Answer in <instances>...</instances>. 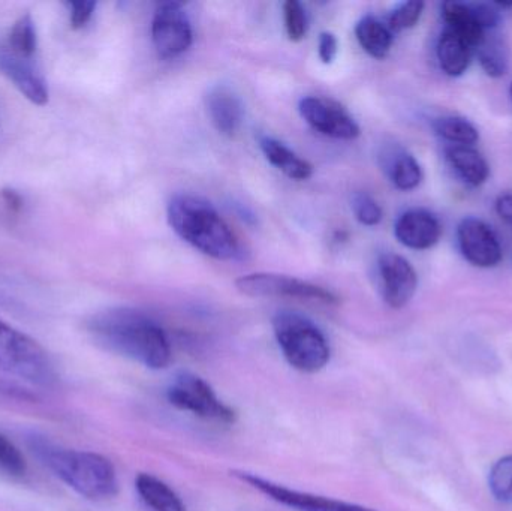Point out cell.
<instances>
[{"instance_id":"6da1fadb","label":"cell","mask_w":512,"mask_h":511,"mask_svg":"<svg viewBox=\"0 0 512 511\" xmlns=\"http://www.w3.org/2000/svg\"><path fill=\"white\" fill-rule=\"evenodd\" d=\"M89 333L96 344L111 353L161 371L171 362V344L161 324L132 308L99 312L89 321Z\"/></svg>"},{"instance_id":"7a4b0ae2","label":"cell","mask_w":512,"mask_h":511,"mask_svg":"<svg viewBox=\"0 0 512 511\" xmlns=\"http://www.w3.org/2000/svg\"><path fill=\"white\" fill-rule=\"evenodd\" d=\"M171 230L192 248L215 260L230 261L240 254L239 240L212 203L195 195H176L168 204Z\"/></svg>"},{"instance_id":"3957f363","label":"cell","mask_w":512,"mask_h":511,"mask_svg":"<svg viewBox=\"0 0 512 511\" xmlns=\"http://www.w3.org/2000/svg\"><path fill=\"white\" fill-rule=\"evenodd\" d=\"M39 458L69 489L89 501H107L119 494V479L113 462L86 450L36 444Z\"/></svg>"},{"instance_id":"277c9868","label":"cell","mask_w":512,"mask_h":511,"mask_svg":"<svg viewBox=\"0 0 512 511\" xmlns=\"http://www.w3.org/2000/svg\"><path fill=\"white\" fill-rule=\"evenodd\" d=\"M277 345L289 366L303 374H316L330 362L331 348L322 330L298 312L280 311L273 317Z\"/></svg>"},{"instance_id":"5b68a950","label":"cell","mask_w":512,"mask_h":511,"mask_svg":"<svg viewBox=\"0 0 512 511\" xmlns=\"http://www.w3.org/2000/svg\"><path fill=\"white\" fill-rule=\"evenodd\" d=\"M0 369L33 386L51 387L57 372L44 347L0 320Z\"/></svg>"},{"instance_id":"8992f818","label":"cell","mask_w":512,"mask_h":511,"mask_svg":"<svg viewBox=\"0 0 512 511\" xmlns=\"http://www.w3.org/2000/svg\"><path fill=\"white\" fill-rule=\"evenodd\" d=\"M167 399L174 408L191 413L207 422L219 425H234L237 413L225 404L213 387L198 375L182 372L167 389Z\"/></svg>"},{"instance_id":"52a82bcc","label":"cell","mask_w":512,"mask_h":511,"mask_svg":"<svg viewBox=\"0 0 512 511\" xmlns=\"http://www.w3.org/2000/svg\"><path fill=\"white\" fill-rule=\"evenodd\" d=\"M236 287L240 293L249 297H288L322 305H339L340 302L333 291L321 285L277 273L261 272L240 276Z\"/></svg>"},{"instance_id":"ba28073f","label":"cell","mask_w":512,"mask_h":511,"mask_svg":"<svg viewBox=\"0 0 512 511\" xmlns=\"http://www.w3.org/2000/svg\"><path fill=\"white\" fill-rule=\"evenodd\" d=\"M231 474L240 482L246 483L249 488L267 497L268 500L294 511H375L358 506V504L345 503V501L334 500V498L286 488V486L271 482L258 474L248 473V471H234Z\"/></svg>"},{"instance_id":"9c48e42d","label":"cell","mask_w":512,"mask_h":511,"mask_svg":"<svg viewBox=\"0 0 512 511\" xmlns=\"http://www.w3.org/2000/svg\"><path fill=\"white\" fill-rule=\"evenodd\" d=\"M152 39L162 59H173L189 50L194 41L191 21L177 3H164L156 9L152 21Z\"/></svg>"},{"instance_id":"30bf717a","label":"cell","mask_w":512,"mask_h":511,"mask_svg":"<svg viewBox=\"0 0 512 511\" xmlns=\"http://www.w3.org/2000/svg\"><path fill=\"white\" fill-rule=\"evenodd\" d=\"M298 111L315 131L327 137L336 140H355L360 135V126L354 117L333 99L307 96L301 99Z\"/></svg>"},{"instance_id":"8fae6325","label":"cell","mask_w":512,"mask_h":511,"mask_svg":"<svg viewBox=\"0 0 512 511\" xmlns=\"http://www.w3.org/2000/svg\"><path fill=\"white\" fill-rule=\"evenodd\" d=\"M379 285L382 297L390 308L402 309L414 299L418 275L414 266L402 255L387 252L378 258Z\"/></svg>"},{"instance_id":"7c38bea8","label":"cell","mask_w":512,"mask_h":511,"mask_svg":"<svg viewBox=\"0 0 512 511\" xmlns=\"http://www.w3.org/2000/svg\"><path fill=\"white\" fill-rule=\"evenodd\" d=\"M0 74L5 75L24 98L32 104L45 105L48 102V86L44 75L36 66L35 59L21 56L6 44L0 35Z\"/></svg>"},{"instance_id":"4fadbf2b","label":"cell","mask_w":512,"mask_h":511,"mask_svg":"<svg viewBox=\"0 0 512 511\" xmlns=\"http://www.w3.org/2000/svg\"><path fill=\"white\" fill-rule=\"evenodd\" d=\"M463 257L480 269H492L502 261V246L490 225L477 218H466L457 228Z\"/></svg>"},{"instance_id":"5bb4252c","label":"cell","mask_w":512,"mask_h":511,"mask_svg":"<svg viewBox=\"0 0 512 511\" xmlns=\"http://www.w3.org/2000/svg\"><path fill=\"white\" fill-rule=\"evenodd\" d=\"M394 234L406 248L424 251L441 240L442 225L433 213L412 209L399 216L394 225Z\"/></svg>"},{"instance_id":"9a60e30c","label":"cell","mask_w":512,"mask_h":511,"mask_svg":"<svg viewBox=\"0 0 512 511\" xmlns=\"http://www.w3.org/2000/svg\"><path fill=\"white\" fill-rule=\"evenodd\" d=\"M207 113L213 126L225 137H236L245 122V105L227 86H215L206 95Z\"/></svg>"},{"instance_id":"2e32d148","label":"cell","mask_w":512,"mask_h":511,"mask_svg":"<svg viewBox=\"0 0 512 511\" xmlns=\"http://www.w3.org/2000/svg\"><path fill=\"white\" fill-rule=\"evenodd\" d=\"M379 165L400 191H412L423 182V170L411 153L397 147H387L379 153Z\"/></svg>"},{"instance_id":"e0dca14e","label":"cell","mask_w":512,"mask_h":511,"mask_svg":"<svg viewBox=\"0 0 512 511\" xmlns=\"http://www.w3.org/2000/svg\"><path fill=\"white\" fill-rule=\"evenodd\" d=\"M259 147L267 161L277 170L282 171L289 179L301 182V180H307L313 176V165L306 159L300 158L297 153L292 152L282 141L262 135L259 137Z\"/></svg>"},{"instance_id":"ac0fdd59","label":"cell","mask_w":512,"mask_h":511,"mask_svg":"<svg viewBox=\"0 0 512 511\" xmlns=\"http://www.w3.org/2000/svg\"><path fill=\"white\" fill-rule=\"evenodd\" d=\"M442 15L447 21L451 32L465 39L472 48H477L486 36V30L481 26L472 3L445 2L442 5Z\"/></svg>"},{"instance_id":"d6986e66","label":"cell","mask_w":512,"mask_h":511,"mask_svg":"<svg viewBox=\"0 0 512 511\" xmlns=\"http://www.w3.org/2000/svg\"><path fill=\"white\" fill-rule=\"evenodd\" d=\"M472 50L474 48L465 39L451 32L450 29L445 30L436 48L442 71L448 77H462L471 65Z\"/></svg>"},{"instance_id":"ffe728a7","label":"cell","mask_w":512,"mask_h":511,"mask_svg":"<svg viewBox=\"0 0 512 511\" xmlns=\"http://www.w3.org/2000/svg\"><path fill=\"white\" fill-rule=\"evenodd\" d=\"M135 489L141 500L153 511H188L177 492L152 474H138Z\"/></svg>"},{"instance_id":"44dd1931","label":"cell","mask_w":512,"mask_h":511,"mask_svg":"<svg viewBox=\"0 0 512 511\" xmlns=\"http://www.w3.org/2000/svg\"><path fill=\"white\" fill-rule=\"evenodd\" d=\"M451 167L471 186H481L490 176V165L474 147L450 146L445 150Z\"/></svg>"},{"instance_id":"7402d4cb","label":"cell","mask_w":512,"mask_h":511,"mask_svg":"<svg viewBox=\"0 0 512 511\" xmlns=\"http://www.w3.org/2000/svg\"><path fill=\"white\" fill-rule=\"evenodd\" d=\"M355 36L361 48L375 59H385L393 47V32L388 29L387 24L372 15L358 21Z\"/></svg>"},{"instance_id":"603a6c76","label":"cell","mask_w":512,"mask_h":511,"mask_svg":"<svg viewBox=\"0 0 512 511\" xmlns=\"http://www.w3.org/2000/svg\"><path fill=\"white\" fill-rule=\"evenodd\" d=\"M478 60L483 66L484 72L489 77L501 78L507 74L508 65H510V51H508L507 42L501 35L487 32L483 42L477 48Z\"/></svg>"},{"instance_id":"cb8c5ba5","label":"cell","mask_w":512,"mask_h":511,"mask_svg":"<svg viewBox=\"0 0 512 511\" xmlns=\"http://www.w3.org/2000/svg\"><path fill=\"white\" fill-rule=\"evenodd\" d=\"M433 129H435L436 135L453 146L472 147L480 140V132L475 128L474 123L469 122L465 117H439L433 122Z\"/></svg>"},{"instance_id":"d4e9b609","label":"cell","mask_w":512,"mask_h":511,"mask_svg":"<svg viewBox=\"0 0 512 511\" xmlns=\"http://www.w3.org/2000/svg\"><path fill=\"white\" fill-rule=\"evenodd\" d=\"M6 44L17 51L21 56L35 59L36 50H38V36H36V27L32 17L29 14L21 15L11 29L3 35Z\"/></svg>"},{"instance_id":"484cf974","label":"cell","mask_w":512,"mask_h":511,"mask_svg":"<svg viewBox=\"0 0 512 511\" xmlns=\"http://www.w3.org/2000/svg\"><path fill=\"white\" fill-rule=\"evenodd\" d=\"M489 488L496 500H512V455L499 459L489 474Z\"/></svg>"},{"instance_id":"4316f807","label":"cell","mask_w":512,"mask_h":511,"mask_svg":"<svg viewBox=\"0 0 512 511\" xmlns=\"http://www.w3.org/2000/svg\"><path fill=\"white\" fill-rule=\"evenodd\" d=\"M283 20H285L286 35L292 42H300L306 38L309 24H307L306 9L300 2L288 0L283 3Z\"/></svg>"},{"instance_id":"83f0119b","label":"cell","mask_w":512,"mask_h":511,"mask_svg":"<svg viewBox=\"0 0 512 511\" xmlns=\"http://www.w3.org/2000/svg\"><path fill=\"white\" fill-rule=\"evenodd\" d=\"M424 6L426 5L423 2H418V0L400 3L397 8L391 11L390 17H388V29L394 33L417 26L421 15H423Z\"/></svg>"},{"instance_id":"f1b7e54d","label":"cell","mask_w":512,"mask_h":511,"mask_svg":"<svg viewBox=\"0 0 512 511\" xmlns=\"http://www.w3.org/2000/svg\"><path fill=\"white\" fill-rule=\"evenodd\" d=\"M355 219L366 227H375L382 221V209L378 201L366 192H355L351 198Z\"/></svg>"},{"instance_id":"f546056e","label":"cell","mask_w":512,"mask_h":511,"mask_svg":"<svg viewBox=\"0 0 512 511\" xmlns=\"http://www.w3.org/2000/svg\"><path fill=\"white\" fill-rule=\"evenodd\" d=\"M0 470L14 477H23L27 471L23 453L2 434H0Z\"/></svg>"},{"instance_id":"4dcf8cb0","label":"cell","mask_w":512,"mask_h":511,"mask_svg":"<svg viewBox=\"0 0 512 511\" xmlns=\"http://www.w3.org/2000/svg\"><path fill=\"white\" fill-rule=\"evenodd\" d=\"M69 21L74 29H83L95 14L96 2H68Z\"/></svg>"},{"instance_id":"1f68e13d","label":"cell","mask_w":512,"mask_h":511,"mask_svg":"<svg viewBox=\"0 0 512 511\" xmlns=\"http://www.w3.org/2000/svg\"><path fill=\"white\" fill-rule=\"evenodd\" d=\"M337 51H339V41L336 35L331 32H322L319 35L318 56L324 65H331L336 59Z\"/></svg>"},{"instance_id":"d6a6232c","label":"cell","mask_w":512,"mask_h":511,"mask_svg":"<svg viewBox=\"0 0 512 511\" xmlns=\"http://www.w3.org/2000/svg\"><path fill=\"white\" fill-rule=\"evenodd\" d=\"M496 212L502 221L512 228V194H504L496 200Z\"/></svg>"},{"instance_id":"836d02e7","label":"cell","mask_w":512,"mask_h":511,"mask_svg":"<svg viewBox=\"0 0 512 511\" xmlns=\"http://www.w3.org/2000/svg\"><path fill=\"white\" fill-rule=\"evenodd\" d=\"M510 93H511V98H512V84H511V89H510Z\"/></svg>"}]
</instances>
